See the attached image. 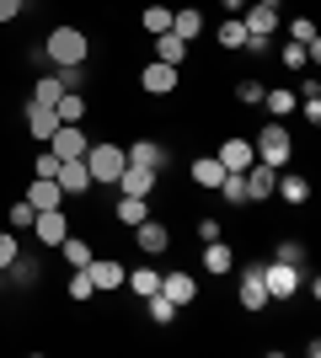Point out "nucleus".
<instances>
[{"label":"nucleus","instance_id":"1","mask_svg":"<svg viewBox=\"0 0 321 358\" xmlns=\"http://www.w3.org/2000/svg\"><path fill=\"white\" fill-rule=\"evenodd\" d=\"M43 48H48V59H54V64H70V70L86 64V54H92V43H86V32H80V27H54Z\"/></svg>","mask_w":321,"mask_h":358},{"label":"nucleus","instance_id":"2","mask_svg":"<svg viewBox=\"0 0 321 358\" xmlns=\"http://www.w3.org/2000/svg\"><path fill=\"white\" fill-rule=\"evenodd\" d=\"M123 166H129V155H123L118 145H92V150H86V171H92L97 187H113Z\"/></svg>","mask_w":321,"mask_h":358},{"label":"nucleus","instance_id":"3","mask_svg":"<svg viewBox=\"0 0 321 358\" xmlns=\"http://www.w3.org/2000/svg\"><path fill=\"white\" fill-rule=\"evenodd\" d=\"M252 150H257V161H268V166H284V161H290V129H278V123H268V129H262V134H257V145H252Z\"/></svg>","mask_w":321,"mask_h":358},{"label":"nucleus","instance_id":"4","mask_svg":"<svg viewBox=\"0 0 321 358\" xmlns=\"http://www.w3.org/2000/svg\"><path fill=\"white\" fill-rule=\"evenodd\" d=\"M262 284H268V299H290L294 289H300V273H294V262H268V268H262Z\"/></svg>","mask_w":321,"mask_h":358},{"label":"nucleus","instance_id":"5","mask_svg":"<svg viewBox=\"0 0 321 358\" xmlns=\"http://www.w3.org/2000/svg\"><path fill=\"white\" fill-rule=\"evenodd\" d=\"M241 27H246V38H273V27H278V0H257V6L241 16Z\"/></svg>","mask_w":321,"mask_h":358},{"label":"nucleus","instance_id":"6","mask_svg":"<svg viewBox=\"0 0 321 358\" xmlns=\"http://www.w3.org/2000/svg\"><path fill=\"white\" fill-rule=\"evenodd\" d=\"M54 182H59V193H64V198L86 193V187H92V171H86V155H80V161H59Z\"/></svg>","mask_w":321,"mask_h":358},{"label":"nucleus","instance_id":"7","mask_svg":"<svg viewBox=\"0 0 321 358\" xmlns=\"http://www.w3.org/2000/svg\"><path fill=\"white\" fill-rule=\"evenodd\" d=\"M246 177V203H252V198H268L273 193V182H278V166H268V161H252L241 171Z\"/></svg>","mask_w":321,"mask_h":358},{"label":"nucleus","instance_id":"8","mask_svg":"<svg viewBox=\"0 0 321 358\" xmlns=\"http://www.w3.org/2000/svg\"><path fill=\"white\" fill-rule=\"evenodd\" d=\"M48 145H54V155H59V161H80V155L92 150V145H86V134H80V129H70V123H59Z\"/></svg>","mask_w":321,"mask_h":358},{"label":"nucleus","instance_id":"9","mask_svg":"<svg viewBox=\"0 0 321 358\" xmlns=\"http://www.w3.org/2000/svg\"><path fill=\"white\" fill-rule=\"evenodd\" d=\"M32 230H38V241H43V246H59V241L70 236V224H64V209H38Z\"/></svg>","mask_w":321,"mask_h":358},{"label":"nucleus","instance_id":"10","mask_svg":"<svg viewBox=\"0 0 321 358\" xmlns=\"http://www.w3.org/2000/svg\"><path fill=\"white\" fill-rule=\"evenodd\" d=\"M113 187H118V193H129V198H145V193L155 187V171H150V166H123Z\"/></svg>","mask_w":321,"mask_h":358},{"label":"nucleus","instance_id":"11","mask_svg":"<svg viewBox=\"0 0 321 358\" xmlns=\"http://www.w3.org/2000/svg\"><path fill=\"white\" fill-rule=\"evenodd\" d=\"M155 294H166L171 305L183 310V305H193V294H199V284H193L187 273H161V289H155Z\"/></svg>","mask_w":321,"mask_h":358},{"label":"nucleus","instance_id":"12","mask_svg":"<svg viewBox=\"0 0 321 358\" xmlns=\"http://www.w3.org/2000/svg\"><path fill=\"white\" fill-rule=\"evenodd\" d=\"M86 273H92L97 289H123V278H129V273H123V262H113V257H92V262H86Z\"/></svg>","mask_w":321,"mask_h":358},{"label":"nucleus","instance_id":"13","mask_svg":"<svg viewBox=\"0 0 321 358\" xmlns=\"http://www.w3.org/2000/svg\"><path fill=\"white\" fill-rule=\"evenodd\" d=\"M139 86L150 91V96H166V91L177 86V64H161V59H155V64H145V75H139Z\"/></svg>","mask_w":321,"mask_h":358},{"label":"nucleus","instance_id":"14","mask_svg":"<svg viewBox=\"0 0 321 358\" xmlns=\"http://www.w3.org/2000/svg\"><path fill=\"white\" fill-rule=\"evenodd\" d=\"M54 129H59V113L43 102H27V134L32 139H54Z\"/></svg>","mask_w":321,"mask_h":358},{"label":"nucleus","instance_id":"15","mask_svg":"<svg viewBox=\"0 0 321 358\" xmlns=\"http://www.w3.org/2000/svg\"><path fill=\"white\" fill-rule=\"evenodd\" d=\"M27 203H32V209H59V203H64L59 182H54V177H32V187H27Z\"/></svg>","mask_w":321,"mask_h":358},{"label":"nucleus","instance_id":"16","mask_svg":"<svg viewBox=\"0 0 321 358\" xmlns=\"http://www.w3.org/2000/svg\"><path fill=\"white\" fill-rule=\"evenodd\" d=\"M252 161H257V150L246 145V139H225V145H220V166H225V171H246Z\"/></svg>","mask_w":321,"mask_h":358},{"label":"nucleus","instance_id":"17","mask_svg":"<svg viewBox=\"0 0 321 358\" xmlns=\"http://www.w3.org/2000/svg\"><path fill=\"white\" fill-rule=\"evenodd\" d=\"M134 236H139V252H150V257H155V252H166V241H171V236H166V224H155V220H139V224H134Z\"/></svg>","mask_w":321,"mask_h":358},{"label":"nucleus","instance_id":"18","mask_svg":"<svg viewBox=\"0 0 321 358\" xmlns=\"http://www.w3.org/2000/svg\"><path fill=\"white\" fill-rule=\"evenodd\" d=\"M171 32H177L183 43H193V38L204 32V16L193 11V6H183V11H171Z\"/></svg>","mask_w":321,"mask_h":358},{"label":"nucleus","instance_id":"19","mask_svg":"<svg viewBox=\"0 0 321 358\" xmlns=\"http://www.w3.org/2000/svg\"><path fill=\"white\" fill-rule=\"evenodd\" d=\"M241 305H246V310H262V305H268V284H262V268L241 278Z\"/></svg>","mask_w":321,"mask_h":358},{"label":"nucleus","instance_id":"20","mask_svg":"<svg viewBox=\"0 0 321 358\" xmlns=\"http://www.w3.org/2000/svg\"><path fill=\"white\" fill-rule=\"evenodd\" d=\"M155 59H161V64H183L187 59V43L177 38V32H161V38H155Z\"/></svg>","mask_w":321,"mask_h":358},{"label":"nucleus","instance_id":"21","mask_svg":"<svg viewBox=\"0 0 321 358\" xmlns=\"http://www.w3.org/2000/svg\"><path fill=\"white\" fill-rule=\"evenodd\" d=\"M220 177H225L220 155H204V161H193V182H199V187H220Z\"/></svg>","mask_w":321,"mask_h":358},{"label":"nucleus","instance_id":"22","mask_svg":"<svg viewBox=\"0 0 321 358\" xmlns=\"http://www.w3.org/2000/svg\"><path fill=\"white\" fill-rule=\"evenodd\" d=\"M273 193L284 198V203H306V198H311V182H306V177H278Z\"/></svg>","mask_w":321,"mask_h":358},{"label":"nucleus","instance_id":"23","mask_svg":"<svg viewBox=\"0 0 321 358\" xmlns=\"http://www.w3.org/2000/svg\"><path fill=\"white\" fill-rule=\"evenodd\" d=\"M123 284L134 289L139 299H150L155 289H161V273H155V268H134V273H129V278H123Z\"/></svg>","mask_w":321,"mask_h":358},{"label":"nucleus","instance_id":"24","mask_svg":"<svg viewBox=\"0 0 321 358\" xmlns=\"http://www.w3.org/2000/svg\"><path fill=\"white\" fill-rule=\"evenodd\" d=\"M59 257L70 262V268H86V262H92V246H86L80 236H64L59 241Z\"/></svg>","mask_w":321,"mask_h":358},{"label":"nucleus","instance_id":"25","mask_svg":"<svg viewBox=\"0 0 321 358\" xmlns=\"http://www.w3.org/2000/svg\"><path fill=\"white\" fill-rule=\"evenodd\" d=\"M113 214H118V220L129 224V230H134L139 220H150V209H145V198H129V193L118 198V209H113Z\"/></svg>","mask_w":321,"mask_h":358},{"label":"nucleus","instance_id":"26","mask_svg":"<svg viewBox=\"0 0 321 358\" xmlns=\"http://www.w3.org/2000/svg\"><path fill=\"white\" fill-rule=\"evenodd\" d=\"M230 262H236V257H230L225 241H209V246H204V268H209V273H225Z\"/></svg>","mask_w":321,"mask_h":358},{"label":"nucleus","instance_id":"27","mask_svg":"<svg viewBox=\"0 0 321 358\" xmlns=\"http://www.w3.org/2000/svg\"><path fill=\"white\" fill-rule=\"evenodd\" d=\"M54 113H59V123H80V118H86V102H80L76 91H64L59 102H54Z\"/></svg>","mask_w":321,"mask_h":358},{"label":"nucleus","instance_id":"28","mask_svg":"<svg viewBox=\"0 0 321 358\" xmlns=\"http://www.w3.org/2000/svg\"><path fill=\"white\" fill-rule=\"evenodd\" d=\"M64 91H70V86H64V80H54V75H48V80H38V86H32V102L54 107V102H59V96H64Z\"/></svg>","mask_w":321,"mask_h":358},{"label":"nucleus","instance_id":"29","mask_svg":"<svg viewBox=\"0 0 321 358\" xmlns=\"http://www.w3.org/2000/svg\"><path fill=\"white\" fill-rule=\"evenodd\" d=\"M123 155H129V166H150V171L161 166V150H155L150 139H139V145H134V150H123Z\"/></svg>","mask_w":321,"mask_h":358},{"label":"nucleus","instance_id":"30","mask_svg":"<svg viewBox=\"0 0 321 358\" xmlns=\"http://www.w3.org/2000/svg\"><path fill=\"white\" fill-rule=\"evenodd\" d=\"M220 43H225V48H246V27H241V16H225V27H220Z\"/></svg>","mask_w":321,"mask_h":358},{"label":"nucleus","instance_id":"31","mask_svg":"<svg viewBox=\"0 0 321 358\" xmlns=\"http://www.w3.org/2000/svg\"><path fill=\"white\" fill-rule=\"evenodd\" d=\"M220 193H225L230 203H246V177L241 171H225V177H220Z\"/></svg>","mask_w":321,"mask_h":358},{"label":"nucleus","instance_id":"32","mask_svg":"<svg viewBox=\"0 0 321 358\" xmlns=\"http://www.w3.org/2000/svg\"><path fill=\"white\" fill-rule=\"evenodd\" d=\"M145 32H155V38L171 32V6H150V11H145Z\"/></svg>","mask_w":321,"mask_h":358},{"label":"nucleus","instance_id":"33","mask_svg":"<svg viewBox=\"0 0 321 358\" xmlns=\"http://www.w3.org/2000/svg\"><path fill=\"white\" fill-rule=\"evenodd\" d=\"M16 257H22V246H16V230H0V268H16Z\"/></svg>","mask_w":321,"mask_h":358},{"label":"nucleus","instance_id":"34","mask_svg":"<svg viewBox=\"0 0 321 358\" xmlns=\"http://www.w3.org/2000/svg\"><path fill=\"white\" fill-rule=\"evenodd\" d=\"M171 315H177V305H171L166 294H150V321H155V327H166Z\"/></svg>","mask_w":321,"mask_h":358},{"label":"nucleus","instance_id":"35","mask_svg":"<svg viewBox=\"0 0 321 358\" xmlns=\"http://www.w3.org/2000/svg\"><path fill=\"white\" fill-rule=\"evenodd\" d=\"M92 294H97L92 273H86V268H76V278H70V299H92Z\"/></svg>","mask_w":321,"mask_h":358},{"label":"nucleus","instance_id":"36","mask_svg":"<svg viewBox=\"0 0 321 358\" xmlns=\"http://www.w3.org/2000/svg\"><path fill=\"white\" fill-rule=\"evenodd\" d=\"M262 96H268V107H273L278 118H284V113H294V91H284V86H278V91H262Z\"/></svg>","mask_w":321,"mask_h":358},{"label":"nucleus","instance_id":"37","mask_svg":"<svg viewBox=\"0 0 321 358\" xmlns=\"http://www.w3.org/2000/svg\"><path fill=\"white\" fill-rule=\"evenodd\" d=\"M32 220H38V209H32L27 198H22V203H11V230H27Z\"/></svg>","mask_w":321,"mask_h":358},{"label":"nucleus","instance_id":"38","mask_svg":"<svg viewBox=\"0 0 321 358\" xmlns=\"http://www.w3.org/2000/svg\"><path fill=\"white\" fill-rule=\"evenodd\" d=\"M306 59H311V54H306V43H290V48H284V64H290V70H300Z\"/></svg>","mask_w":321,"mask_h":358},{"label":"nucleus","instance_id":"39","mask_svg":"<svg viewBox=\"0 0 321 358\" xmlns=\"http://www.w3.org/2000/svg\"><path fill=\"white\" fill-rule=\"evenodd\" d=\"M54 171H59V155H54V150H43V155H38V177H54Z\"/></svg>","mask_w":321,"mask_h":358},{"label":"nucleus","instance_id":"40","mask_svg":"<svg viewBox=\"0 0 321 358\" xmlns=\"http://www.w3.org/2000/svg\"><path fill=\"white\" fill-rule=\"evenodd\" d=\"M236 96H241V102H262V86H257V80H241V86H236Z\"/></svg>","mask_w":321,"mask_h":358},{"label":"nucleus","instance_id":"41","mask_svg":"<svg viewBox=\"0 0 321 358\" xmlns=\"http://www.w3.org/2000/svg\"><path fill=\"white\" fill-rule=\"evenodd\" d=\"M16 11H22V0H0V22H11Z\"/></svg>","mask_w":321,"mask_h":358},{"label":"nucleus","instance_id":"42","mask_svg":"<svg viewBox=\"0 0 321 358\" xmlns=\"http://www.w3.org/2000/svg\"><path fill=\"white\" fill-rule=\"evenodd\" d=\"M220 6H225V16H241L246 11V0H220Z\"/></svg>","mask_w":321,"mask_h":358}]
</instances>
